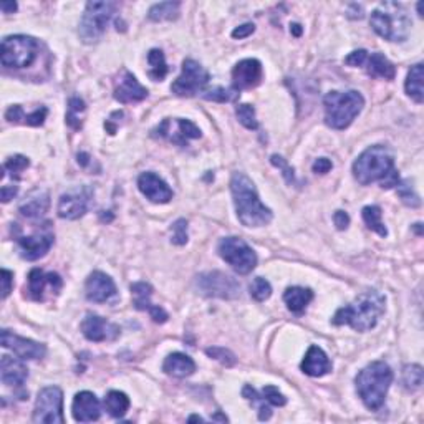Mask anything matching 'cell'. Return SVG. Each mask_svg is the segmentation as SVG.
<instances>
[{"label":"cell","instance_id":"obj_1","mask_svg":"<svg viewBox=\"0 0 424 424\" xmlns=\"http://www.w3.org/2000/svg\"><path fill=\"white\" fill-rule=\"evenodd\" d=\"M353 176L360 184L368 186L379 182L383 189L400 184V174L395 169V156L390 148L375 144L365 150L353 163Z\"/></svg>","mask_w":424,"mask_h":424},{"label":"cell","instance_id":"obj_2","mask_svg":"<svg viewBox=\"0 0 424 424\" xmlns=\"http://www.w3.org/2000/svg\"><path fill=\"white\" fill-rule=\"evenodd\" d=\"M235 212L246 227H262L272 221V211L259 199L256 186L244 173H234L230 179Z\"/></svg>","mask_w":424,"mask_h":424},{"label":"cell","instance_id":"obj_3","mask_svg":"<svg viewBox=\"0 0 424 424\" xmlns=\"http://www.w3.org/2000/svg\"><path fill=\"white\" fill-rule=\"evenodd\" d=\"M384 297L377 290H366L350 305H345L333 315L335 325H350L356 331H368L377 327L384 313Z\"/></svg>","mask_w":424,"mask_h":424},{"label":"cell","instance_id":"obj_4","mask_svg":"<svg viewBox=\"0 0 424 424\" xmlns=\"http://www.w3.org/2000/svg\"><path fill=\"white\" fill-rule=\"evenodd\" d=\"M361 401L371 411L382 409L393 383V371L384 361H373L363 368L355 379Z\"/></svg>","mask_w":424,"mask_h":424},{"label":"cell","instance_id":"obj_5","mask_svg":"<svg viewBox=\"0 0 424 424\" xmlns=\"http://www.w3.org/2000/svg\"><path fill=\"white\" fill-rule=\"evenodd\" d=\"M371 27L388 42H405L411 32V19L401 3L384 2L373 10Z\"/></svg>","mask_w":424,"mask_h":424},{"label":"cell","instance_id":"obj_6","mask_svg":"<svg viewBox=\"0 0 424 424\" xmlns=\"http://www.w3.org/2000/svg\"><path fill=\"white\" fill-rule=\"evenodd\" d=\"M325 123L333 129H345L353 123L365 107V98L355 90L330 91L323 98Z\"/></svg>","mask_w":424,"mask_h":424},{"label":"cell","instance_id":"obj_7","mask_svg":"<svg viewBox=\"0 0 424 424\" xmlns=\"http://www.w3.org/2000/svg\"><path fill=\"white\" fill-rule=\"evenodd\" d=\"M116 12L115 2H88L86 3L85 14L80 20V35L83 43H96L103 37L104 30L108 27V22L111 20Z\"/></svg>","mask_w":424,"mask_h":424},{"label":"cell","instance_id":"obj_8","mask_svg":"<svg viewBox=\"0 0 424 424\" xmlns=\"http://www.w3.org/2000/svg\"><path fill=\"white\" fill-rule=\"evenodd\" d=\"M38 54V42L27 35H10L2 40L0 60L7 68H25L33 63Z\"/></svg>","mask_w":424,"mask_h":424},{"label":"cell","instance_id":"obj_9","mask_svg":"<svg viewBox=\"0 0 424 424\" xmlns=\"http://www.w3.org/2000/svg\"><path fill=\"white\" fill-rule=\"evenodd\" d=\"M217 252L239 275L251 274L257 265V256L246 240L239 237L221 239Z\"/></svg>","mask_w":424,"mask_h":424},{"label":"cell","instance_id":"obj_10","mask_svg":"<svg viewBox=\"0 0 424 424\" xmlns=\"http://www.w3.org/2000/svg\"><path fill=\"white\" fill-rule=\"evenodd\" d=\"M33 423L63 424V393L58 386H47L38 393L33 409Z\"/></svg>","mask_w":424,"mask_h":424},{"label":"cell","instance_id":"obj_11","mask_svg":"<svg viewBox=\"0 0 424 424\" xmlns=\"http://www.w3.org/2000/svg\"><path fill=\"white\" fill-rule=\"evenodd\" d=\"M196 287L204 297L209 299L234 300L240 295V285L234 277L224 272H205L201 274L196 281Z\"/></svg>","mask_w":424,"mask_h":424},{"label":"cell","instance_id":"obj_12","mask_svg":"<svg viewBox=\"0 0 424 424\" xmlns=\"http://www.w3.org/2000/svg\"><path fill=\"white\" fill-rule=\"evenodd\" d=\"M209 83V73L196 60L187 58L182 62V73L171 85V91L176 96H194L204 90Z\"/></svg>","mask_w":424,"mask_h":424},{"label":"cell","instance_id":"obj_13","mask_svg":"<svg viewBox=\"0 0 424 424\" xmlns=\"http://www.w3.org/2000/svg\"><path fill=\"white\" fill-rule=\"evenodd\" d=\"M91 198H93V191L88 186L68 191L67 194H62L58 201V216L67 221L80 219L88 211Z\"/></svg>","mask_w":424,"mask_h":424},{"label":"cell","instance_id":"obj_14","mask_svg":"<svg viewBox=\"0 0 424 424\" xmlns=\"http://www.w3.org/2000/svg\"><path fill=\"white\" fill-rule=\"evenodd\" d=\"M174 126H176V131L173 128V121L168 118V120H164L152 133H155V136L159 134V138H169V141L179 144V146H187L189 139L201 138V129L194 123H191L189 120L176 118V120H174Z\"/></svg>","mask_w":424,"mask_h":424},{"label":"cell","instance_id":"obj_15","mask_svg":"<svg viewBox=\"0 0 424 424\" xmlns=\"http://www.w3.org/2000/svg\"><path fill=\"white\" fill-rule=\"evenodd\" d=\"M0 342H2L3 348L12 350L22 360H40L47 353L45 345L24 338V336L12 333V331L8 330H2V333H0Z\"/></svg>","mask_w":424,"mask_h":424},{"label":"cell","instance_id":"obj_16","mask_svg":"<svg viewBox=\"0 0 424 424\" xmlns=\"http://www.w3.org/2000/svg\"><path fill=\"white\" fill-rule=\"evenodd\" d=\"M120 327L115 323L104 320L98 315H86L85 320L81 322V333L85 335L86 340L90 342H111L120 336Z\"/></svg>","mask_w":424,"mask_h":424},{"label":"cell","instance_id":"obj_17","mask_svg":"<svg viewBox=\"0 0 424 424\" xmlns=\"http://www.w3.org/2000/svg\"><path fill=\"white\" fill-rule=\"evenodd\" d=\"M62 277L55 272L45 274L40 269H33L32 272L29 274V295L30 299L37 301L45 300L47 288L54 295H58V292L62 290Z\"/></svg>","mask_w":424,"mask_h":424},{"label":"cell","instance_id":"obj_18","mask_svg":"<svg viewBox=\"0 0 424 424\" xmlns=\"http://www.w3.org/2000/svg\"><path fill=\"white\" fill-rule=\"evenodd\" d=\"M262 80V63L256 58H246L233 70V88L235 91L256 88Z\"/></svg>","mask_w":424,"mask_h":424},{"label":"cell","instance_id":"obj_19","mask_svg":"<svg viewBox=\"0 0 424 424\" xmlns=\"http://www.w3.org/2000/svg\"><path fill=\"white\" fill-rule=\"evenodd\" d=\"M86 299L95 304H104V301H110L116 297V285L113 282L110 275L100 272L90 274V277L86 278Z\"/></svg>","mask_w":424,"mask_h":424},{"label":"cell","instance_id":"obj_20","mask_svg":"<svg viewBox=\"0 0 424 424\" xmlns=\"http://www.w3.org/2000/svg\"><path fill=\"white\" fill-rule=\"evenodd\" d=\"M54 246V234L50 230H42L33 235H27V237L19 239L20 256L25 260H38Z\"/></svg>","mask_w":424,"mask_h":424},{"label":"cell","instance_id":"obj_21","mask_svg":"<svg viewBox=\"0 0 424 424\" xmlns=\"http://www.w3.org/2000/svg\"><path fill=\"white\" fill-rule=\"evenodd\" d=\"M138 187L155 204H168L173 199V191L159 176L155 173H143L138 178Z\"/></svg>","mask_w":424,"mask_h":424},{"label":"cell","instance_id":"obj_22","mask_svg":"<svg viewBox=\"0 0 424 424\" xmlns=\"http://www.w3.org/2000/svg\"><path fill=\"white\" fill-rule=\"evenodd\" d=\"M72 414L78 423L98 421L100 416H102V405H100L96 395L91 391L77 393V396L73 398Z\"/></svg>","mask_w":424,"mask_h":424},{"label":"cell","instance_id":"obj_23","mask_svg":"<svg viewBox=\"0 0 424 424\" xmlns=\"http://www.w3.org/2000/svg\"><path fill=\"white\" fill-rule=\"evenodd\" d=\"M131 294H133V304L138 310L143 312H150L151 318L156 323H164L168 322V313L163 308L157 307V305L151 304V295H152V287L146 282H136L131 285Z\"/></svg>","mask_w":424,"mask_h":424},{"label":"cell","instance_id":"obj_24","mask_svg":"<svg viewBox=\"0 0 424 424\" xmlns=\"http://www.w3.org/2000/svg\"><path fill=\"white\" fill-rule=\"evenodd\" d=\"M148 96V90L144 88L136 80V77L133 73H129L128 70H125L123 77L120 78L115 86V98L120 103H138L143 102L144 98Z\"/></svg>","mask_w":424,"mask_h":424},{"label":"cell","instance_id":"obj_25","mask_svg":"<svg viewBox=\"0 0 424 424\" xmlns=\"http://www.w3.org/2000/svg\"><path fill=\"white\" fill-rule=\"evenodd\" d=\"M0 377H2V383L7 386L22 388L29 378V370L22 358L3 355L0 361Z\"/></svg>","mask_w":424,"mask_h":424},{"label":"cell","instance_id":"obj_26","mask_svg":"<svg viewBox=\"0 0 424 424\" xmlns=\"http://www.w3.org/2000/svg\"><path fill=\"white\" fill-rule=\"evenodd\" d=\"M300 368L305 375H308V377L320 378V377H323V375L330 373V371H331V361L329 360L327 353L323 352L320 347H317V345H312V347L308 348V352H307V355H305L304 361H301Z\"/></svg>","mask_w":424,"mask_h":424},{"label":"cell","instance_id":"obj_27","mask_svg":"<svg viewBox=\"0 0 424 424\" xmlns=\"http://www.w3.org/2000/svg\"><path fill=\"white\" fill-rule=\"evenodd\" d=\"M163 371L169 377L186 378L196 371V363L184 353H171L163 363Z\"/></svg>","mask_w":424,"mask_h":424},{"label":"cell","instance_id":"obj_28","mask_svg":"<svg viewBox=\"0 0 424 424\" xmlns=\"http://www.w3.org/2000/svg\"><path fill=\"white\" fill-rule=\"evenodd\" d=\"M48 207H50V196H48V192L35 191L22 203L20 214L29 217V219H37V217H42L48 211Z\"/></svg>","mask_w":424,"mask_h":424},{"label":"cell","instance_id":"obj_29","mask_svg":"<svg viewBox=\"0 0 424 424\" xmlns=\"http://www.w3.org/2000/svg\"><path fill=\"white\" fill-rule=\"evenodd\" d=\"M366 73L371 78H384V80H393L396 75V68L390 60L383 54H371L366 58Z\"/></svg>","mask_w":424,"mask_h":424},{"label":"cell","instance_id":"obj_30","mask_svg":"<svg viewBox=\"0 0 424 424\" xmlns=\"http://www.w3.org/2000/svg\"><path fill=\"white\" fill-rule=\"evenodd\" d=\"M47 115H48V110L45 107L38 108V110L30 113V115H25L20 104H14V107H10L6 111V118L10 121V123H24L29 126H42L43 123H45Z\"/></svg>","mask_w":424,"mask_h":424},{"label":"cell","instance_id":"obj_31","mask_svg":"<svg viewBox=\"0 0 424 424\" xmlns=\"http://www.w3.org/2000/svg\"><path fill=\"white\" fill-rule=\"evenodd\" d=\"M312 300H313V292L305 287H288L285 294H283V301L287 304L288 310L294 313L304 312Z\"/></svg>","mask_w":424,"mask_h":424},{"label":"cell","instance_id":"obj_32","mask_svg":"<svg viewBox=\"0 0 424 424\" xmlns=\"http://www.w3.org/2000/svg\"><path fill=\"white\" fill-rule=\"evenodd\" d=\"M423 78H424V68L421 63L411 67L408 78H406L405 90L406 95L411 96L416 103L424 102V88H423Z\"/></svg>","mask_w":424,"mask_h":424},{"label":"cell","instance_id":"obj_33","mask_svg":"<svg viewBox=\"0 0 424 424\" xmlns=\"http://www.w3.org/2000/svg\"><path fill=\"white\" fill-rule=\"evenodd\" d=\"M242 396L257 409L260 421H269V419L272 418V408H270L272 405H270L264 398V395L257 391L256 388H252L251 384H246V386L242 388Z\"/></svg>","mask_w":424,"mask_h":424},{"label":"cell","instance_id":"obj_34","mask_svg":"<svg viewBox=\"0 0 424 424\" xmlns=\"http://www.w3.org/2000/svg\"><path fill=\"white\" fill-rule=\"evenodd\" d=\"M104 409L113 418H123L129 409V398L121 391H110L103 401Z\"/></svg>","mask_w":424,"mask_h":424},{"label":"cell","instance_id":"obj_35","mask_svg":"<svg viewBox=\"0 0 424 424\" xmlns=\"http://www.w3.org/2000/svg\"><path fill=\"white\" fill-rule=\"evenodd\" d=\"M382 209L378 207V205H366V207H363V221H365L366 227H368L370 230H375L378 235H382V237H386L388 235V229L384 227L383 221H382Z\"/></svg>","mask_w":424,"mask_h":424},{"label":"cell","instance_id":"obj_36","mask_svg":"<svg viewBox=\"0 0 424 424\" xmlns=\"http://www.w3.org/2000/svg\"><path fill=\"white\" fill-rule=\"evenodd\" d=\"M179 8H181V3L179 2H161L150 8L148 17H150V20L152 22L176 20L179 17Z\"/></svg>","mask_w":424,"mask_h":424},{"label":"cell","instance_id":"obj_37","mask_svg":"<svg viewBox=\"0 0 424 424\" xmlns=\"http://www.w3.org/2000/svg\"><path fill=\"white\" fill-rule=\"evenodd\" d=\"M148 62L151 65L148 75H150L155 81L164 80V77L168 75V65H166L163 52L157 50V48H152L150 54H148Z\"/></svg>","mask_w":424,"mask_h":424},{"label":"cell","instance_id":"obj_38","mask_svg":"<svg viewBox=\"0 0 424 424\" xmlns=\"http://www.w3.org/2000/svg\"><path fill=\"white\" fill-rule=\"evenodd\" d=\"M29 166H30L29 157L20 156V155L12 156V157H8V159L6 161V164H3V174H2V176L6 178L7 174H8V176L19 179L20 178V173L25 171V169H27Z\"/></svg>","mask_w":424,"mask_h":424},{"label":"cell","instance_id":"obj_39","mask_svg":"<svg viewBox=\"0 0 424 424\" xmlns=\"http://www.w3.org/2000/svg\"><path fill=\"white\" fill-rule=\"evenodd\" d=\"M403 384L408 390H419L423 384V368L419 365H408L403 370Z\"/></svg>","mask_w":424,"mask_h":424},{"label":"cell","instance_id":"obj_40","mask_svg":"<svg viewBox=\"0 0 424 424\" xmlns=\"http://www.w3.org/2000/svg\"><path fill=\"white\" fill-rule=\"evenodd\" d=\"M237 96H239V91H235L234 88L226 90V88H222V86H214V88L204 91L203 93L204 100H209V102H217V103L234 102Z\"/></svg>","mask_w":424,"mask_h":424},{"label":"cell","instance_id":"obj_41","mask_svg":"<svg viewBox=\"0 0 424 424\" xmlns=\"http://www.w3.org/2000/svg\"><path fill=\"white\" fill-rule=\"evenodd\" d=\"M235 115H237L240 125L246 126L247 129L259 128V121H257L256 118V110H253V107H251V104L247 103L239 104L237 110H235Z\"/></svg>","mask_w":424,"mask_h":424},{"label":"cell","instance_id":"obj_42","mask_svg":"<svg viewBox=\"0 0 424 424\" xmlns=\"http://www.w3.org/2000/svg\"><path fill=\"white\" fill-rule=\"evenodd\" d=\"M251 295L257 301H265L272 295V285L262 277H256L251 283Z\"/></svg>","mask_w":424,"mask_h":424},{"label":"cell","instance_id":"obj_43","mask_svg":"<svg viewBox=\"0 0 424 424\" xmlns=\"http://www.w3.org/2000/svg\"><path fill=\"white\" fill-rule=\"evenodd\" d=\"M81 111H85V102L80 98H70L68 102V115H67V123L72 126L73 129L81 128V121L78 120V115Z\"/></svg>","mask_w":424,"mask_h":424},{"label":"cell","instance_id":"obj_44","mask_svg":"<svg viewBox=\"0 0 424 424\" xmlns=\"http://www.w3.org/2000/svg\"><path fill=\"white\" fill-rule=\"evenodd\" d=\"M398 194H400L401 201L406 205H409V207H419L421 205V199H419V196L414 192L413 187L409 186L408 181H400V184H398Z\"/></svg>","mask_w":424,"mask_h":424},{"label":"cell","instance_id":"obj_45","mask_svg":"<svg viewBox=\"0 0 424 424\" xmlns=\"http://www.w3.org/2000/svg\"><path fill=\"white\" fill-rule=\"evenodd\" d=\"M205 353H207V356L214 358V360L221 361L224 366H234L235 365V355L233 352H229V350L221 348V347H214V348H207L205 350Z\"/></svg>","mask_w":424,"mask_h":424},{"label":"cell","instance_id":"obj_46","mask_svg":"<svg viewBox=\"0 0 424 424\" xmlns=\"http://www.w3.org/2000/svg\"><path fill=\"white\" fill-rule=\"evenodd\" d=\"M171 242L176 246H184L187 242V221L178 219L171 227Z\"/></svg>","mask_w":424,"mask_h":424},{"label":"cell","instance_id":"obj_47","mask_svg":"<svg viewBox=\"0 0 424 424\" xmlns=\"http://www.w3.org/2000/svg\"><path fill=\"white\" fill-rule=\"evenodd\" d=\"M270 163H272L275 168H278L283 174V178H285V181L288 182V184H294L295 182V173H294V168H290L288 166V163L285 159H283L282 156L278 155H274L272 157H270Z\"/></svg>","mask_w":424,"mask_h":424},{"label":"cell","instance_id":"obj_48","mask_svg":"<svg viewBox=\"0 0 424 424\" xmlns=\"http://www.w3.org/2000/svg\"><path fill=\"white\" fill-rule=\"evenodd\" d=\"M262 395H264L265 400H267L272 406H285L287 405V398L283 396L282 393L277 390V388L272 386V384L265 386L264 390H262Z\"/></svg>","mask_w":424,"mask_h":424},{"label":"cell","instance_id":"obj_49","mask_svg":"<svg viewBox=\"0 0 424 424\" xmlns=\"http://www.w3.org/2000/svg\"><path fill=\"white\" fill-rule=\"evenodd\" d=\"M366 58H368V52L355 50V52H352L347 58H345V63L350 65V67H361V65H365Z\"/></svg>","mask_w":424,"mask_h":424},{"label":"cell","instance_id":"obj_50","mask_svg":"<svg viewBox=\"0 0 424 424\" xmlns=\"http://www.w3.org/2000/svg\"><path fill=\"white\" fill-rule=\"evenodd\" d=\"M14 274L10 272V270L2 269V299L6 300L8 294L12 292V281H14Z\"/></svg>","mask_w":424,"mask_h":424},{"label":"cell","instance_id":"obj_51","mask_svg":"<svg viewBox=\"0 0 424 424\" xmlns=\"http://www.w3.org/2000/svg\"><path fill=\"white\" fill-rule=\"evenodd\" d=\"M331 168H333V164H331V161L327 159V157H318V159L315 161L312 166L313 173H317V174H327Z\"/></svg>","mask_w":424,"mask_h":424},{"label":"cell","instance_id":"obj_52","mask_svg":"<svg viewBox=\"0 0 424 424\" xmlns=\"http://www.w3.org/2000/svg\"><path fill=\"white\" fill-rule=\"evenodd\" d=\"M333 222L338 230H345L350 226V216L345 211H336L333 214Z\"/></svg>","mask_w":424,"mask_h":424},{"label":"cell","instance_id":"obj_53","mask_svg":"<svg viewBox=\"0 0 424 424\" xmlns=\"http://www.w3.org/2000/svg\"><path fill=\"white\" fill-rule=\"evenodd\" d=\"M253 32H256V25L253 24H244V25H240V27H237L233 32V37L234 38H246V37H249V35H252Z\"/></svg>","mask_w":424,"mask_h":424},{"label":"cell","instance_id":"obj_54","mask_svg":"<svg viewBox=\"0 0 424 424\" xmlns=\"http://www.w3.org/2000/svg\"><path fill=\"white\" fill-rule=\"evenodd\" d=\"M17 192H19V186H3L2 191H0V199H2V203L6 204L10 199L15 198Z\"/></svg>","mask_w":424,"mask_h":424},{"label":"cell","instance_id":"obj_55","mask_svg":"<svg viewBox=\"0 0 424 424\" xmlns=\"http://www.w3.org/2000/svg\"><path fill=\"white\" fill-rule=\"evenodd\" d=\"M0 8H2L3 14H14L17 10L15 2H0Z\"/></svg>","mask_w":424,"mask_h":424},{"label":"cell","instance_id":"obj_56","mask_svg":"<svg viewBox=\"0 0 424 424\" xmlns=\"http://www.w3.org/2000/svg\"><path fill=\"white\" fill-rule=\"evenodd\" d=\"M78 163L81 166H86L90 163V156L86 155V152H80V155H78Z\"/></svg>","mask_w":424,"mask_h":424},{"label":"cell","instance_id":"obj_57","mask_svg":"<svg viewBox=\"0 0 424 424\" xmlns=\"http://www.w3.org/2000/svg\"><path fill=\"white\" fill-rule=\"evenodd\" d=\"M290 30H292V33L295 35V37H300V35H301V27H300L299 24H294V25H292V29H290Z\"/></svg>","mask_w":424,"mask_h":424},{"label":"cell","instance_id":"obj_58","mask_svg":"<svg viewBox=\"0 0 424 424\" xmlns=\"http://www.w3.org/2000/svg\"><path fill=\"white\" fill-rule=\"evenodd\" d=\"M212 419H216V421H224V423H226V421H229V419H227L226 416H222V414H221V413H217V414H216V416H214Z\"/></svg>","mask_w":424,"mask_h":424},{"label":"cell","instance_id":"obj_59","mask_svg":"<svg viewBox=\"0 0 424 424\" xmlns=\"http://www.w3.org/2000/svg\"><path fill=\"white\" fill-rule=\"evenodd\" d=\"M187 421H189V423H192V421H199V423H201V421H204V419L201 418V416H196V414H194V416H191L189 419H187Z\"/></svg>","mask_w":424,"mask_h":424},{"label":"cell","instance_id":"obj_60","mask_svg":"<svg viewBox=\"0 0 424 424\" xmlns=\"http://www.w3.org/2000/svg\"><path fill=\"white\" fill-rule=\"evenodd\" d=\"M418 12H419V17H423V2L418 3Z\"/></svg>","mask_w":424,"mask_h":424}]
</instances>
